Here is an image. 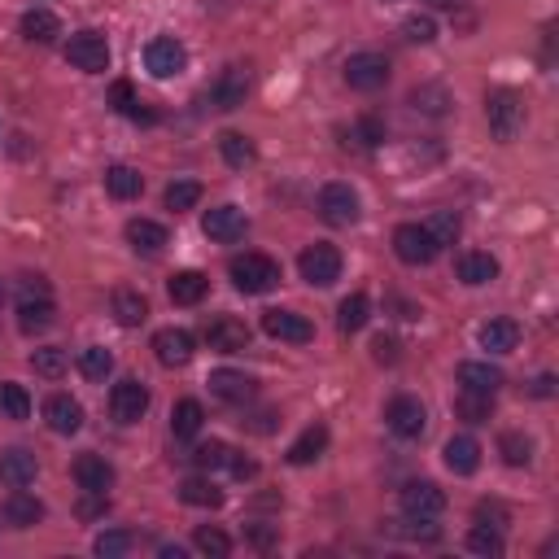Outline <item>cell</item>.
<instances>
[{
  "label": "cell",
  "mask_w": 559,
  "mask_h": 559,
  "mask_svg": "<svg viewBox=\"0 0 559 559\" xmlns=\"http://www.w3.org/2000/svg\"><path fill=\"white\" fill-rule=\"evenodd\" d=\"M228 276H232V284L241 293L258 297V293H271L280 284V263L276 258H267V254H236L228 263Z\"/></svg>",
  "instance_id": "6da1fadb"
},
{
  "label": "cell",
  "mask_w": 559,
  "mask_h": 559,
  "mask_svg": "<svg viewBox=\"0 0 559 559\" xmlns=\"http://www.w3.org/2000/svg\"><path fill=\"white\" fill-rule=\"evenodd\" d=\"M485 118H490V132L503 140V145H511L520 132H525V97L511 88H498L485 97Z\"/></svg>",
  "instance_id": "7a4b0ae2"
},
{
  "label": "cell",
  "mask_w": 559,
  "mask_h": 559,
  "mask_svg": "<svg viewBox=\"0 0 559 559\" xmlns=\"http://www.w3.org/2000/svg\"><path fill=\"white\" fill-rule=\"evenodd\" d=\"M66 62L83 70V75H105L110 70V44L97 31H75L66 44Z\"/></svg>",
  "instance_id": "3957f363"
},
{
  "label": "cell",
  "mask_w": 559,
  "mask_h": 559,
  "mask_svg": "<svg viewBox=\"0 0 559 559\" xmlns=\"http://www.w3.org/2000/svg\"><path fill=\"white\" fill-rule=\"evenodd\" d=\"M319 219L328 228H354L359 223V193L350 184H324L319 188Z\"/></svg>",
  "instance_id": "277c9868"
},
{
  "label": "cell",
  "mask_w": 559,
  "mask_h": 559,
  "mask_svg": "<svg viewBox=\"0 0 559 559\" xmlns=\"http://www.w3.org/2000/svg\"><path fill=\"white\" fill-rule=\"evenodd\" d=\"M297 271H302L306 284H315V289H328V284L341 280V249L337 245H311V249H302V258H297Z\"/></svg>",
  "instance_id": "5b68a950"
},
{
  "label": "cell",
  "mask_w": 559,
  "mask_h": 559,
  "mask_svg": "<svg viewBox=\"0 0 559 559\" xmlns=\"http://www.w3.org/2000/svg\"><path fill=\"white\" fill-rule=\"evenodd\" d=\"M145 66H149L153 79H175V75L188 70V49L175 40V35H158V40L145 44Z\"/></svg>",
  "instance_id": "8992f818"
},
{
  "label": "cell",
  "mask_w": 559,
  "mask_h": 559,
  "mask_svg": "<svg viewBox=\"0 0 559 559\" xmlns=\"http://www.w3.org/2000/svg\"><path fill=\"white\" fill-rule=\"evenodd\" d=\"M394 254L407 267H428L437 254H442V245H437L433 236L420 228V223H402V228L394 232Z\"/></svg>",
  "instance_id": "52a82bcc"
},
{
  "label": "cell",
  "mask_w": 559,
  "mask_h": 559,
  "mask_svg": "<svg viewBox=\"0 0 559 559\" xmlns=\"http://www.w3.org/2000/svg\"><path fill=\"white\" fill-rule=\"evenodd\" d=\"M149 411V389L140 385V380H118V385L110 389V415L118 424H140Z\"/></svg>",
  "instance_id": "ba28073f"
},
{
  "label": "cell",
  "mask_w": 559,
  "mask_h": 559,
  "mask_svg": "<svg viewBox=\"0 0 559 559\" xmlns=\"http://www.w3.org/2000/svg\"><path fill=\"white\" fill-rule=\"evenodd\" d=\"M385 424H389V433L394 437H420L424 433V424H428V411H424V402L420 398H411V394H398L394 402L385 407Z\"/></svg>",
  "instance_id": "9c48e42d"
},
{
  "label": "cell",
  "mask_w": 559,
  "mask_h": 559,
  "mask_svg": "<svg viewBox=\"0 0 559 559\" xmlns=\"http://www.w3.org/2000/svg\"><path fill=\"white\" fill-rule=\"evenodd\" d=\"M346 83L354 92H376L389 83V57L380 53H354L346 62Z\"/></svg>",
  "instance_id": "30bf717a"
},
{
  "label": "cell",
  "mask_w": 559,
  "mask_h": 559,
  "mask_svg": "<svg viewBox=\"0 0 559 559\" xmlns=\"http://www.w3.org/2000/svg\"><path fill=\"white\" fill-rule=\"evenodd\" d=\"M398 503L407 516H428V520H437L446 511V494L437 490L433 481H411V485H402V494H398Z\"/></svg>",
  "instance_id": "8fae6325"
},
{
  "label": "cell",
  "mask_w": 559,
  "mask_h": 559,
  "mask_svg": "<svg viewBox=\"0 0 559 559\" xmlns=\"http://www.w3.org/2000/svg\"><path fill=\"white\" fill-rule=\"evenodd\" d=\"M245 228H249V223H245L241 206H214V210H206V219H201V232H206L210 241H219V245L241 241Z\"/></svg>",
  "instance_id": "7c38bea8"
},
{
  "label": "cell",
  "mask_w": 559,
  "mask_h": 559,
  "mask_svg": "<svg viewBox=\"0 0 559 559\" xmlns=\"http://www.w3.org/2000/svg\"><path fill=\"white\" fill-rule=\"evenodd\" d=\"M263 332L276 341H289V346H306L315 337L311 319L297 315V311H263Z\"/></svg>",
  "instance_id": "4fadbf2b"
},
{
  "label": "cell",
  "mask_w": 559,
  "mask_h": 559,
  "mask_svg": "<svg viewBox=\"0 0 559 559\" xmlns=\"http://www.w3.org/2000/svg\"><path fill=\"white\" fill-rule=\"evenodd\" d=\"M249 97V75L241 66H228L219 79L210 83V101H214V110H241Z\"/></svg>",
  "instance_id": "5bb4252c"
},
{
  "label": "cell",
  "mask_w": 559,
  "mask_h": 559,
  "mask_svg": "<svg viewBox=\"0 0 559 559\" xmlns=\"http://www.w3.org/2000/svg\"><path fill=\"white\" fill-rule=\"evenodd\" d=\"M35 477H40V463H35L31 450H22V446L0 450V481H5L9 490H27Z\"/></svg>",
  "instance_id": "9a60e30c"
},
{
  "label": "cell",
  "mask_w": 559,
  "mask_h": 559,
  "mask_svg": "<svg viewBox=\"0 0 559 559\" xmlns=\"http://www.w3.org/2000/svg\"><path fill=\"white\" fill-rule=\"evenodd\" d=\"M210 394L219 402H232V407H241V402L254 398V376L245 372H232V367H219V372H210Z\"/></svg>",
  "instance_id": "2e32d148"
},
{
  "label": "cell",
  "mask_w": 559,
  "mask_h": 559,
  "mask_svg": "<svg viewBox=\"0 0 559 559\" xmlns=\"http://www.w3.org/2000/svg\"><path fill=\"white\" fill-rule=\"evenodd\" d=\"M153 354H158L162 367H184L193 359V337L184 328H162L153 332Z\"/></svg>",
  "instance_id": "e0dca14e"
},
{
  "label": "cell",
  "mask_w": 559,
  "mask_h": 559,
  "mask_svg": "<svg viewBox=\"0 0 559 559\" xmlns=\"http://www.w3.org/2000/svg\"><path fill=\"white\" fill-rule=\"evenodd\" d=\"M206 341H210V350H219V354H241V350H249V328L232 315H219L206 328Z\"/></svg>",
  "instance_id": "ac0fdd59"
},
{
  "label": "cell",
  "mask_w": 559,
  "mask_h": 559,
  "mask_svg": "<svg viewBox=\"0 0 559 559\" xmlns=\"http://www.w3.org/2000/svg\"><path fill=\"white\" fill-rule=\"evenodd\" d=\"M70 472H75V485H79L83 494H105L114 485V468L101 455H79Z\"/></svg>",
  "instance_id": "d6986e66"
},
{
  "label": "cell",
  "mask_w": 559,
  "mask_h": 559,
  "mask_svg": "<svg viewBox=\"0 0 559 559\" xmlns=\"http://www.w3.org/2000/svg\"><path fill=\"white\" fill-rule=\"evenodd\" d=\"M44 420H49L53 433L70 437V433H79L83 428V407L70 394H53L49 402H44Z\"/></svg>",
  "instance_id": "ffe728a7"
},
{
  "label": "cell",
  "mask_w": 559,
  "mask_h": 559,
  "mask_svg": "<svg viewBox=\"0 0 559 559\" xmlns=\"http://www.w3.org/2000/svg\"><path fill=\"white\" fill-rule=\"evenodd\" d=\"M0 516H5V525H14V529H31V525L44 520V503L27 490H14L5 498V507H0Z\"/></svg>",
  "instance_id": "44dd1931"
},
{
  "label": "cell",
  "mask_w": 559,
  "mask_h": 559,
  "mask_svg": "<svg viewBox=\"0 0 559 559\" xmlns=\"http://www.w3.org/2000/svg\"><path fill=\"white\" fill-rule=\"evenodd\" d=\"M477 341H481V350H490V354H511L520 346V324L516 319H485Z\"/></svg>",
  "instance_id": "7402d4cb"
},
{
  "label": "cell",
  "mask_w": 559,
  "mask_h": 559,
  "mask_svg": "<svg viewBox=\"0 0 559 559\" xmlns=\"http://www.w3.org/2000/svg\"><path fill=\"white\" fill-rule=\"evenodd\" d=\"M442 455H446V468L455 472V477H472V472L481 468V442L477 437H450Z\"/></svg>",
  "instance_id": "603a6c76"
},
{
  "label": "cell",
  "mask_w": 559,
  "mask_h": 559,
  "mask_svg": "<svg viewBox=\"0 0 559 559\" xmlns=\"http://www.w3.org/2000/svg\"><path fill=\"white\" fill-rule=\"evenodd\" d=\"M53 297H27V302H18V328L27 332V337H40V332L53 328Z\"/></svg>",
  "instance_id": "cb8c5ba5"
},
{
  "label": "cell",
  "mask_w": 559,
  "mask_h": 559,
  "mask_svg": "<svg viewBox=\"0 0 559 559\" xmlns=\"http://www.w3.org/2000/svg\"><path fill=\"white\" fill-rule=\"evenodd\" d=\"M127 241H132L136 254L153 258V254H162V249L171 245V236H166V228L162 223H153V219H132L127 223Z\"/></svg>",
  "instance_id": "d4e9b609"
},
{
  "label": "cell",
  "mask_w": 559,
  "mask_h": 559,
  "mask_svg": "<svg viewBox=\"0 0 559 559\" xmlns=\"http://www.w3.org/2000/svg\"><path fill=\"white\" fill-rule=\"evenodd\" d=\"M459 385L468 389V394H498L503 389V372H498L494 363H459Z\"/></svg>",
  "instance_id": "484cf974"
},
{
  "label": "cell",
  "mask_w": 559,
  "mask_h": 559,
  "mask_svg": "<svg viewBox=\"0 0 559 559\" xmlns=\"http://www.w3.org/2000/svg\"><path fill=\"white\" fill-rule=\"evenodd\" d=\"M494 276H498V258L494 254H481V249L459 254V280L468 284V289H481V284H490Z\"/></svg>",
  "instance_id": "4316f807"
},
{
  "label": "cell",
  "mask_w": 559,
  "mask_h": 559,
  "mask_svg": "<svg viewBox=\"0 0 559 559\" xmlns=\"http://www.w3.org/2000/svg\"><path fill=\"white\" fill-rule=\"evenodd\" d=\"M105 193H110L114 201H136L140 193H145V175L136 171V166H110L105 171Z\"/></svg>",
  "instance_id": "83f0119b"
},
{
  "label": "cell",
  "mask_w": 559,
  "mask_h": 559,
  "mask_svg": "<svg viewBox=\"0 0 559 559\" xmlns=\"http://www.w3.org/2000/svg\"><path fill=\"white\" fill-rule=\"evenodd\" d=\"M166 293H171L175 306H197L201 297L210 293V280L201 276V271H175L171 284H166Z\"/></svg>",
  "instance_id": "f1b7e54d"
},
{
  "label": "cell",
  "mask_w": 559,
  "mask_h": 559,
  "mask_svg": "<svg viewBox=\"0 0 559 559\" xmlns=\"http://www.w3.org/2000/svg\"><path fill=\"white\" fill-rule=\"evenodd\" d=\"M18 27H22V35H27L31 44H53L57 35H62V22H57L53 9H27Z\"/></svg>",
  "instance_id": "f546056e"
},
{
  "label": "cell",
  "mask_w": 559,
  "mask_h": 559,
  "mask_svg": "<svg viewBox=\"0 0 559 559\" xmlns=\"http://www.w3.org/2000/svg\"><path fill=\"white\" fill-rule=\"evenodd\" d=\"M110 311H114V319L123 328H140L149 319V302L140 297L136 289H118L114 297H110Z\"/></svg>",
  "instance_id": "4dcf8cb0"
},
{
  "label": "cell",
  "mask_w": 559,
  "mask_h": 559,
  "mask_svg": "<svg viewBox=\"0 0 559 559\" xmlns=\"http://www.w3.org/2000/svg\"><path fill=\"white\" fill-rule=\"evenodd\" d=\"M324 450H328V428H324V424H311V428H306V433L289 446V463H293V468H306V463H315L319 455H324Z\"/></svg>",
  "instance_id": "1f68e13d"
},
{
  "label": "cell",
  "mask_w": 559,
  "mask_h": 559,
  "mask_svg": "<svg viewBox=\"0 0 559 559\" xmlns=\"http://www.w3.org/2000/svg\"><path fill=\"white\" fill-rule=\"evenodd\" d=\"M219 153H223V162H228L232 171H245V166L258 162L254 140L241 136V132H223V136H219Z\"/></svg>",
  "instance_id": "d6a6232c"
},
{
  "label": "cell",
  "mask_w": 559,
  "mask_h": 559,
  "mask_svg": "<svg viewBox=\"0 0 559 559\" xmlns=\"http://www.w3.org/2000/svg\"><path fill=\"white\" fill-rule=\"evenodd\" d=\"M201 424H206V411H201V402H197V398L175 402V411H171V433L180 437V442L197 437V433H201Z\"/></svg>",
  "instance_id": "836d02e7"
},
{
  "label": "cell",
  "mask_w": 559,
  "mask_h": 559,
  "mask_svg": "<svg viewBox=\"0 0 559 559\" xmlns=\"http://www.w3.org/2000/svg\"><path fill=\"white\" fill-rule=\"evenodd\" d=\"M367 319H372V302H367V293H350L346 302H341V311H337V328L350 337V332L367 328Z\"/></svg>",
  "instance_id": "e575fe53"
},
{
  "label": "cell",
  "mask_w": 559,
  "mask_h": 559,
  "mask_svg": "<svg viewBox=\"0 0 559 559\" xmlns=\"http://www.w3.org/2000/svg\"><path fill=\"white\" fill-rule=\"evenodd\" d=\"M180 498L188 507H223V490L210 477H188L180 485Z\"/></svg>",
  "instance_id": "d590c367"
},
{
  "label": "cell",
  "mask_w": 559,
  "mask_h": 559,
  "mask_svg": "<svg viewBox=\"0 0 559 559\" xmlns=\"http://www.w3.org/2000/svg\"><path fill=\"white\" fill-rule=\"evenodd\" d=\"M455 415L459 420H468V424H490V415H494V398L490 394H463L455 398Z\"/></svg>",
  "instance_id": "8d00e7d4"
},
{
  "label": "cell",
  "mask_w": 559,
  "mask_h": 559,
  "mask_svg": "<svg viewBox=\"0 0 559 559\" xmlns=\"http://www.w3.org/2000/svg\"><path fill=\"white\" fill-rule=\"evenodd\" d=\"M0 415L5 420H27L31 415V394L14 380H0Z\"/></svg>",
  "instance_id": "74e56055"
},
{
  "label": "cell",
  "mask_w": 559,
  "mask_h": 559,
  "mask_svg": "<svg viewBox=\"0 0 559 559\" xmlns=\"http://www.w3.org/2000/svg\"><path fill=\"white\" fill-rule=\"evenodd\" d=\"M498 455H503L507 468H529L533 442H529L525 433H503V437H498Z\"/></svg>",
  "instance_id": "f35d334b"
},
{
  "label": "cell",
  "mask_w": 559,
  "mask_h": 559,
  "mask_svg": "<svg viewBox=\"0 0 559 559\" xmlns=\"http://www.w3.org/2000/svg\"><path fill=\"white\" fill-rule=\"evenodd\" d=\"M424 232L433 236L437 245H455V241H459V232H463V223H459V214H455V210H433V219L424 223Z\"/></svg>",
  "instance_id": "ab89813d"
},
{
  "label": "cell",
  "mask_w": 559,
  "mask_h": 559,
  "mask_svg": "<svg viewBox=\"0 0 559 559\" xmlns=\"http://www.w3.org/2000/svg\"><path fill=\"white\" fill-rule=\"evenodd\" d=\"M79 372H83V380H105V376L114 372V354L105 350V346L79 350Z\"/></svg>",
  "instance_id": "60d3db41"
},
{
  "label": "cell",
  "mask_w": 559,
  "mask_h": 559,
  "mask_svg": "<svg viewBox=\"0 0 559 559\" xmlns=\"http://www.w3.org/2000/svg\"><path fill=\"white\" fill-rule=\"evenodd\" d=\"M31 367H35V376H44V380H62L66 376V350H57V346H44V350H35L31 354Z\"/></svg>",
  "instance_id": "b9f144b4"
},
{
  "label": "cell",
  "mask_w": 559,
  "mask_h": 559,
  "mask_svg": "<svg viewBox=\"0 0 559 559\" xmlns=\"http://www.w3.org/2000/svg\"><path fill=\"white\" fill-rule=\"evenodd\" d=\"M411 105L415 110H424V114H433V118H442L450 110V92L437 88V83H424V88L411 92Z\"/></svg>",
  "instance_id": "7bdbcfd3"
},
{
  "label": "cell",
  "mask_w": 559,
  "mask_h": 559,
  "mask_svg": "<svg viewBox=\"0 0 559 559\" xmlns=\"http://www.w3.org/2000/svg\"><path fill=\"white\" fill-rule=\"evenodd\" d=\"M197 201H201V184H197V180H175V184H166V210L184 214V210H193Z\"/></svg>",
  "instance_id": "ee69618b"
},
{
  "label": "cell",
  "mask_w": 559,
  "mask_h": 559,
  "mask_svg": "<svg viewBox=\"0 0 559 559\" xmlns=\"http://www.w3.org/2000/svg\"><path fill=\"white\" fill-rule=\"evenodd\" d=\"M193 463L210 477V472H219V468H228V463H232V446L206 442V446H197V450H193Z\"/></svg>",
  "instance_id": "f6af8a7d"
},
{
  "label": "cell",
  "mask_w": 559,
  "mask_h": 559,
  "mask_svg": "<svg viewBox=\"0 0 559 559\" xmlns=\"http://www.w3.org/2000/svg\"><path fill=\"white\" fill-rule=\"evenodd\" d=\"M468 551L472 555H503L507 542H503V533H498L494 525H477L468 533Z\"/></svg>",
  "instance_id": "bcb514c9"
},
{
  "label": "cell",
  "mask_w": 559,
  "mask_h": 559,
  "mask_svg": "<svg viewBox=\"0 0 559 559\" xmlns=\"http://www.w3.org/2000/svg\"><path fill=\"white\" fill-rule=\"evenodd\" d=\"M132 533H127V529H105L101 533V538H97V546H92V551H97L101 559H123L127 551H132Z\"/></svg>",
  "instance_id": "7dc6e473"
},
{
  "label": "cell",
  "mask_w": 559,
  "mask_h": 559,
  "mask_svg": "<svg viewBox=\"0 0 559 559\" xmlns=\"http://www.w3.org/2000/svg\"><path fill=\"white\" fill-rule=\"evenodd\" d=\"M193 546H197L201 555H214V559L232 555V538H228V533H223V529H210V525L193 533Z\"/></svg>",
  "instance_id": "c3c4849f"
},
{
  "label": "cell",
  "mask_w": 559,
  "mask_h": 559,
  "mask_svg": "<svg viewBox=\"0 0 559 559\" xmlns=\"http://www.w3.org/2000/svg\"><path fill=\"white\" fill-rule=\"evenodd\" d=\"M402 35H407L411 44H433V40H437V22H433V14H411V18H402Z\"/></svg>",
  "instance_id": "681fc988"
},
{
  "label": "cell",
  "mask_w": 559,
  "mask_h": 559,
  "mask_svg": "<svg viewBox=\"0 0 559 559\" xmlns=\"http://www.w3.org/2000/svg\"><path fill=\"white\" fill-rule=\"evenodd\" d=\"M354 140H359L363 149L385 145V123H380V118H359V123H354Z\"/></svg>",
  "instance_id": "f907efd6"
},
{
  "label": "cell",
  "mask_w": 559,
  "mask_h": 559,
  "mask_svg": "<svg viewBox=\"0 0 559 559\" xmlns=\"http://www.w3.org/2000/svg\"><path fill=\"white\" fill-rule=\"evenodd\" d=\"M110 105H114L118 114H127V118H132V114L140 110V101H136V88H132V83H127V79H118L114 88H110Z\"/></svg>",
  "instance_id": "816d5d0a"
},
{
  "label": "cell",
  "mask_w": 559,
  "mask_h": 559,
  "mask_svg": "<svg viewBox=\"0 0 559 559\" xmlns=\"http://www.w3.org/2000/svg\"><path fill=\"white\" fill-rule=\"evenodd\" d=\"M276 525H245V542L249 546H258V551H271V546H276Z\"/></svg>",
  "instance_id": "f5cc1de1"
},
{
  "label": "cell",
  "mask_w": 559,
  "mask_h": 559,
  "mask_svg": "<svg viewBox=\"0 0 559 559\" xmlns=\"http://www.w3.org/2000/svg\"><path fill=\"white\" fill-rule=\"evenodd\" d=\"M27 297H53L49 280H44V276H22V284H18V302H27Z\"/></svg>",
  "instance_id": "db71d44e"
},
{
  "label": "cell",
  "mask_w": 559,
  "mask_h": 559,
  "mask_svg": "<svg viewBox=\"0 0 559 559\" xmlns=\"http://www.w3.org/2000/svg\"><path fill=\"white\" fill-rule=\"evenodd\" d=\"M477 525H507V507L503 503H481L477 507Z\"/></svg>",
  "instance_id": "11a10c76"
},
{
  "label": "cell",
  "mask_w": 559,
  "mask_h": 559,
  "mask_svg": "<svg viewBox=\"0 0 559 559\" xmlns=\"http://www.w3.org/2000/svg\"><path fill=\"white\" fill-rule=\"evenodd\" d=\"M376 363H398V341L394 337H376Z\"/></svg>",
  "instance_id": "9f6ffc18"
},
{
  "label": "cell",
  "mask_w": 559,
  "mask_h": 559,
  "mask_svg": "<svg viewBox=\"0 0 559 559\" xmlns=\"http://www.w3.org/2000/svg\"><path fill=\"white\" fill-rule=\"evenodd\" d=\"M228 472H232V477H241V481H249V477H254V472H258V463H254V459H245V455H236V450H232V463H228Z\"/></svg>",
  "instance_id": "6f0895ef"
},
{
  "label": "cell",
  "mask_w": 559,
  "mask_h": 559,
  "mask_svg": "<svg viewBox=\"0 0 559 559\" xmlns=\"http://www.w3.org/2000/svg\"><path fill=\"white\" fill-rule=\"evenodd\" d=\"M529 394H533V398H551V394H555V376H538Z\"/></svg>",
  "instance_id": "680465c9"
},
{
  "label": "cell",
  "mask_w": 559,
  "mask_h": 559,
  "mask_svg": "<svg viewBox=\"0 0 559 559\" xmlns=\"http://www.w3.org/2000/svg\"><path fill=\"white\" fill-rule=\"evenodd\" d=\"M249 428H254V433H271V428H276V415H271V411L254 415V420H249Z\"/></svg>",
  "instance_id": "91938a15"
},
{
  "label": "cell",
  "mask_w": 559,
  "mask_h": 559,
  "mask_svg": "<svg viewBox=\"0 0 559 559\" xmlns=\"http://www.w3.org/2000/svg\"><path fill=\"white\" fill-rule=\"evenodd\" d=\"M162 559H184L188 551H184V546H162V551H158Z\"/></svg>",
  "instance_id": "94428289"
},
{
  "label": "cell",
  "mask_w": 559,
  "mask_h": 559,
  "mask_svg": "<svg viewBox=\"0 0 559 559\" xmlns=\"http://www.w3.org/2000/svg\"><path fill=\"white\" fill-rule=\"evenodd\" d=\"M433 5H459V0H433Z\"/></svg>",
  "instance_id": "6125c7cd"
},
{
  "label": "cell",
  "mask_w": 559,
  "mask_h": 559,
  "mask_svg": "<svg viewBox=\"0 0 559 559\" xmlns=\"http://www.w3.org/2000/svg\"><path fill=\"white\" fill-rule=\"evenodd\" d=\"M0 302H5V284H0Z\"/></svg>",
  "instance_id": "be15d7a7"
}]
</instances>
